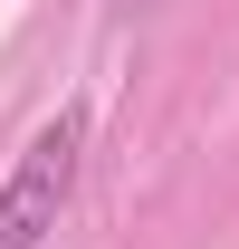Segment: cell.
Masks as SVG:
<instances>
[{
  "instance_id": "obj_1",
  "label": "cell",
  "mask_w": 239,
  "mask_h": 249,
  "mask_svg": "<svg viewBox=\"0 0 239 249\" xmlns=\"http://www.w3.org/2000/svg\"><path fill=\"white\" fill-rule=\"evenodd\" d=\"M77 173H86V106H58L0 182V249H48V230L77 201Z\"/></svg>"
}]
</instances>
